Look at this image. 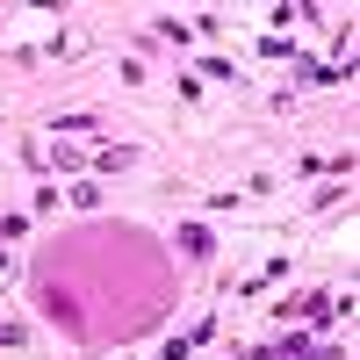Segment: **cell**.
I'll return each mask as SVG.
<instances>
[{"instance_id":"obj_1","label":"cell","mask_w":360,"mask_h":360,"mask_svg":"<svg viewBox=\"0 0 360 360\" xmlns=\"http://www.w3.org/2000/svg\"><path fill=\"white\" fill-rule=\"evenodd\" d=\"M180 252H195V259H202V252H209V231H202V224H188V231H180Z\"/></svg>"}]
</instances>
